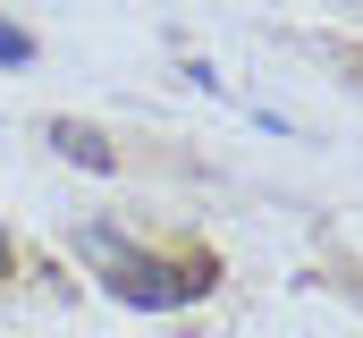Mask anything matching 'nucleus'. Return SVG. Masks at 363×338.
I'll list each match as a JSON object with an SVG mask.
<instances>
[{
	"mask_svg": "<svg viewBox=\"0 0 363 338\" xmlns=\"http://www.w3.org/2000/svg\"><path fill=\"white\" fill-rule=\"evenodd\" d=\"M77 254H85V262H101V279H110V296H118V305H144V313L194 305V296L211 288V271H194V262H152V254H127V246H118V229H101V220H85V229H77Z\"/></svg>",
	"mask_w": 363,
	"mask_h": 338,
	"instance_id": "obj_1",
	"label": "nucleus"
},
{
	"mask_svg": "<svg viewBox=\"0 0 363 338\" xmlns=\"http://www.w3.org/2000/svg\"><path fill=\"white\" fill-rule=\"evenodd\" d=\"M51 144H60L68 161H85V169H110V144H101L93 127H68V119H60V127H51Z\"/></svg>",
	"mask_w": 363,
	"mask_h": 338,
	"instance_id": "obj_2",
	"label": "nucleus"
},
{
	"mask_svg": "<svg viewBox=\"0 0 363 338\" xmlns=\"http://www.w3.org/2000/svg\"><path fill=\"white\" fill-rule=\"evenodd\" d=\"M0 60L17 68V60H34V34H17V26H0Z\"/></svg>",
	"mask_w": 363,
	"mask_h": 338,
	"instance_id": "obj_3",
	"label": "nucleus"
},
{
	"mask_svg": "<svg viewBox=\"0 0 363 338\" xmlns=\"http://www.w3.org/2000/svg\"><path fill=\"white\" fill-rule=\"evenodd\" d=\"M0 271H9V229H0Z\"/></svg>",
	"mask_w": 363,
	"mask_h": 338,
	"instance_id": "obj_4",
	"label": "nucleus"
}]
</instances>
